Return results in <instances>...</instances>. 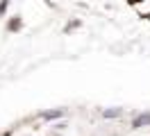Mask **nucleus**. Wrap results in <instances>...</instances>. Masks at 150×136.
Masks as SVG:
<instances>
[{
    "label": "nucleus",
    "mask_w": 150,
    "mask_h": 136,
    "mask_svg": "<svg viewBox=\"0 0 150 136\" xmlns=\"http://www.w3.org/2000/svg\"><path fill=\"white\" fill-rule=\"evenodd\" d=\"M127 2H130V5H137V2H143V0H127Z\"/></svg>",
    "instance_id": "6"
},
{
    "label": "nucleus",
    "mask_w": 150,
    "mask_h": 136,
    "mask_svg": "<svg viewBox=\"0 0 150 136\" xmlns=\"http://www.w3.org/2000/svg\"><path fill=\"white\" fill-rule=\"evenodd\" d=\"M7 5H9V0H2V2H0V16L5 14V9H7Z\"/></svg>",
    "instance_id": "5"
},
{
    "label": "nucleus",
    "mask_w": 150,
    "mask_h": 136,
    "mask_svg": "<svg viewBox=\"0 0 150 136\" xmlns=\"http://www.w3.org/2000/svg\"><path fill=\"white\" fill-rule=\"evenodd\" d=\"M64 116V111H62V109H57V111H46V113H43V118H46V120H52V118H62Z\"/></svg>",
    "instance_id": "2"
},
{
    "label": "nucleus",
    "mask_w": 150,
    "mask_h": 136,
    "mask_svg": "<svg viewBox=\"0 0 150 136\" xmlns=\"http://www.w3.org/2000/svg\"><path fill=\"white\" fill-rule=\"evenodd\" d=\"M7 30H9V32H14V30H21V18L16 16L14 20H9V25H7Z\"/></svg>",
    "instance_id": "3"
},
{
    "label": "nucleus",
    "mask_w": 150,
    "mask_h": 136,
    "mask_svg": "<svg viewBox=\"0 0 150 136\" xmlns=\"http://www.w3.org/2000/svg\"><path fill=\"white\" fill-rule=\"evenodd\" d=\"M150 125V113H141L139 118H134V123H132V127L137 129V127H146Z\"/></svg>",
    "instance_id": "1"
},
{
    "label": "nucleus",
    "mask_w": 150,
    "mask_h": 136,
    "mask_svg": "<svg viewBox=\"0 0 150 136\" xmlns=\"http://www.w3.org/2000/svg\"><path fill=\"white\" fill-rule=\"evenodd\" d=\"M121 116V109H109V111H105V118H116Z\"/></svg>",
    "instance_id": "4"
}]
</instances>
